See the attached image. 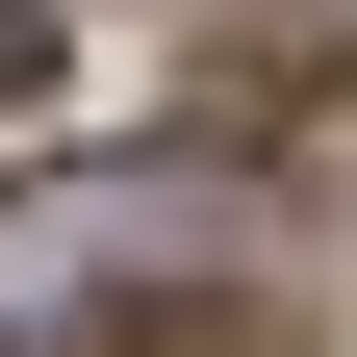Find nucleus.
Returning a JSON list of instances; mask_svg holds the SVG:
<instances>
[{
    "instance_id": "obj_1",
    "label": "nucleus",
    "mask_w": 357,
    "mask_h": 357,
    "mask_svg": "<svg viewBox=\"0 0 357 357\" xmlns=\"http://www.w3.org/2000/svg\"><path fill=\"white\" fill-rule=\"evenodd\" d=\"M204 230H230V204H204V178H26V204H0V357H153L178 306H204Z\"/></svg>"
},
{
    "instance_id": "obj_2",
    "label": "nucleus",
    "mask_w": 357,
    "mask_h": 357,
    "mask_svg": "<svg viewBox=\"0 0 357 357\" xmlns=\"http://www.w3.org/2000/svg\"><path fill=\"white\" fill-rule=\"evenodd\" d=\"M52 52H77V26H52V0H0V128H26V102H52Z\"/></svg>"
}]
</instances>
